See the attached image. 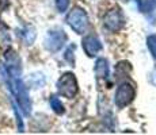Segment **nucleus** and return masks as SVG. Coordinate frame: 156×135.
<instances>
[{
  "label": "nucleus",
  "mask_w": 156,
  "mask_h": 135,
  "mask_svg": "<svg viewBox=\"0 0 156 135\" xmlns=\"http://www.w3.org/2000/svg\"><path fill=\"white\" fill-rule=\"evenodd\" d=\"M7 84L11 93L15 97V100H16L18 106L22 110V112L25 115H30L31 113V100H30V96L25 83L20 80V77H18V79L7 77Z\"/></svg>",
  "instance_id": "f257e3e1"
},
{
  "label": "nucleus",
  "mask_w": 156,
  "mask_h": 135,
  "mask_svg": "<svg viewBox=\"0 0 156 135\" xmlns=\"http://www.w3.org/2000/svg\"><path fill=\"white\" fill-rule=\"evenodd\" d=\"M67 23L76 34L82 35L88 30V26H90L88 15H87V12L83 8L75 7L67 15Z\"/></svg>",
  "instance_id": "f03ea898"
},
{
  "label": "nucleus",
  "mask_w": 156,
  "mask_h": 135,
  "mask_svg": "<svg viewBox=\"0 0 156 135\" xmlns=\"http://www.w3.org/2000/svg\"><path fill=\"white\" fill-rule=\"evenodd\" d=\"M57 92L61 95L62 97L73 99L79 92V84H77L76 76L72 72L64 73L57 81Z\"/></svg>",
  "instance_id": "7ed1b4c3"
},
{
  "label": "nucleus",
  "mask_w": 156,
  "mask_h": 135,
  "mask_svg": "<svg viewBox=\"0 0 156 135\" xmlns=\"http://www.w3.org/2000/svg\"><path fill=\"white\" fill-rule=\"evenodd\" d=\"M4 73L10 79H18L22 76V61L12 49L7 50L4 54Z\"/></svg>",
  "instance_id": "20e7f679"
},
{
  "label": "nucleus",
  "mask_w": 156,
  "mask_h": 135,
  "mask_svg": "<svg viewBox=\"0 0 156 135\" xmlns=\"http://www.w3.org/2000/svg\"><path fill=\"white\" fill-rule=\"evenodd\" d=\"M67 42V34L64 30L61 29H52L48 31L46 37H45L44 45L45 49L50 53H57L58 50H61V47Z\"/></svg>",
  "instance_id": "39448f33"
},
{
  "label": "nucleus",
  "mask_w": 156,
  "mask_h": 135,
  "mask_svg": "<svg viewBox=\"0 0 156 135\" xmlns=\"http://www.w3.org/2000/svg\"><path fill=\"white\" fill-rule=\"evenodd\" d=\"M134 97H136V88L130 83L124 81L117 88L115 96H114V103H115L117 107L122 108V107L129 106L134 100Z\"/></svg>",
  "instance_id": "423d86ee"
},
{
  "label": "nucleus",
  "mask_w": 156,
  "mask_h": 135,
  "mask_svg": "<svg viewBox=\"0 0 156 135\" xmlns=\"http://www.w3.org/2000/svg\"><path fill=\"white\" fill-rule=\"evenodd\" d=\"M124 25H125L124 14L118 7H114L112 10H109L103 18V26L112 32L119 31L124 27Z\"/></svg>",
  "instance_id": "0eeeda50"
},
{
  "label": "nucleus",
  "mask_w": 156,
  "mask_h": 135,
  "mask_svg": "<svg viewBox=\"0 0 156 135\" xmlns=\"http://www.w3.org/2000/svg\"><path fill=\"white\" fill-rule=\"evenodd\" d=\"M83 50L88 57H95L102 50V42L95 34H90L83 38Z\"/></svg>",
  "instance_id": "6e6552de"
},
{
  "label": "nucleus",
  "mask_w": 156,
  "mask_h": 135,
  "mask_svg": "<svg viewBox=\"0 0 156 135\" xmlns=\"http://www.w3.org/2000/svg\"><path fill=\"white\" fill-rule=\"evenodd\" d=\"M94 72H95V76H97L98 80H101V79L106 80L107 76H109V62H107V59L98 58L97 62H95Z\"/></svg>",
  "instance_id": "1a4fd4ad"
},
{
  "label": "nucleus",
  "mask_w": 156,
  "mask_h": 135,
  "mask_svg": "<svg viewBox=\"0 0 156 135\" xmlns=\"http://www.w3.org/2000/svg\"><path fill=\"white\" fill-rule=\"evenodd\" d=\"M22 39L23 42H25L26 45H31L33 42H34L35 39V37H37V34H35V29L34 27H31V26H27V27H25V30L22 31Z\"/></svg>",
  "instance_id": "9d476101"
},
{
  "label": "nucleus",
  "mask_w": 156,
  "mask_h": 135,
  "mask_svg": "<svg viewBox=\"0 0 156 135\" xmlns=\"http://www.w3.org/2000/svg\"><path fill=\"white\" fill-rule=\"evenodd\" d=\"M141 12H151L156 8V0H137Z\"/></svg>",
  "instance_id": "9b49d317"
},
{
  "label": "nucleus",
  "mask_w": 156,
  "mask_h": 135,
  "mask_svg": "<svg viewBox=\"0 0 156 135\" xmlns=\"http://www.w3.org/2000/svg\"><path fill=\"white\" fill-rule=\"evenodd\" d=\"M50 107H52V110L55 111L57 115H62V113L65 112L64 104H62L61 100H60L58 97H56V96H52V97H50Z\"/></svg>",
  "instance_id": "f8f14e48"
},
{
  "label": "nucleus",
  "mask_w": 156,
  "mask_h": 135,
  "mask_svg": "<svg viewBox=\"0 0 156 135\" xmlns=\"http://www.w3.org/2000/svg\"><path fill=\"white\" fill-rule=\"evenodd\" d=\"M147 46H148L152 57L156 59V34H152L147 38Z\"/></svg>",
  "instance_id": "ddd939ff"
},
{
  "label": "nucleus",
  "mask_w": 156,
  "mask_h": 135,
  "mask_svg": "<svg viewBox=\"0 0 156 135\" xmlns=\"http://www.w3.org/2000/svg\"><path fill=\"white\" fill-rule=\"evenodd\" d=\"M68 5H69V0H56V7L60 12H64L67 11Z\"/></svg>",
  "instance_id": "4468645a"
}]
</instances>
